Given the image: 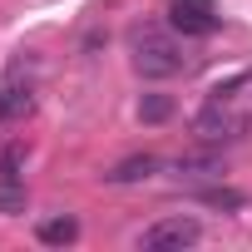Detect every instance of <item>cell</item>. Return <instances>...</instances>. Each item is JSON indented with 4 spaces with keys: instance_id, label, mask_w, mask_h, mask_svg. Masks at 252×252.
Wrapping results in <instances>:
<instances>
[{
    "instance_id": "1",
    "label": "cell",
    "mask_w": 252,
    "mask_h": 252,
    "mask_svg": "<svg viewBox=\"0 0 252 252\" xmlns=\"http://www.w3.org/2000/svg\"><path fill=\"white\" fill-rule=\"evenodd\" d=\"M247 129H252V69H237L208 89L203 109L193 114V134L203 144H222V139H242Z\"/></svg>"
},
{
    "instance_id": "2",
    "label": "cell",
    "mask_w": 252,
    "mask_h": 252,
    "mask_svg": "<svg viewBox=\"0 0 252 252\" xmlns=\"http://www.w3.org/2000/svg\"><path fill=\"white\" fill-rule=\"evenodd\" d=\"M134 69H139L144 79H173V74H183V50H178V40L163 35V30H139V35H134Z\"/></svg>"
},
{
    "instance_id": "3",
    "label": "cell",
    "mask_w": 252,
    "mask_h": 252,
    "mask_svg": "<svg viewBox=\"0 0 252 252\" xmlns=\"http://www.w3.org/2000/svg\"><path fill=\"white\" fill-rule=\"evenodd\" d=\"M198 237H203V222L188 218V213H173V218H158L154 227H144L139 247H149V252H183V247H193Z\"/></svg>"
},
{
    "instance_id": "4",
    "label": "cell",
    "mask_w": 252,
    "mask_h": 252,
    "mask_svg": "<svg viewBox=\"0 0 252 252\" xmlns=\"http://www.w3.org/2000/svg\"><path fill=\"white\" fill-rule=\"evenodd\" d=\"M168 25L188 40H203L222 25V15H218L213 0H168Z\"/></svg>"
},
{
    "instance_id": "5",
    "label": "cell",
    "mask_w": 252,
    "mask_h": 252,
    "mask_svg": "<svg viewBox=\"0 0 252 252\" xmlns=\"http://www.w3.org/2000/svg\"><path fill=\"white\" fill-rule=\"evenodd\" d=\"M30 109H35V89H30V84H20V79L0 84V124H15V119H25Z\"/></svg>"
},
{
    "instance_id": "6",
    "label": "cell",
    "mask_w": 252,
    "mask_h": 252,
    "mask_svg": "<svg viewBox=\"0 0 252 252\" xmlns=\"http://www.w3.org/2000/svg\"><path fill=\"white\" fill-rule=\"evenodd\" d=\"M163 163L154 158V154H134V158H124V163H114L109 173H104V183H144V178H154Z\"/></svg>"
},
{
    "instance_id": "7",
    "label": "cell",
    "mask_w": 252,
    "mask_h": 252,
    "mask_svg": "<svg viewBox=\"0 0 252 252\" xmlns=\"http://www.w3.org/2000/svg\"><path fill=\"white\" fill-rule=\"evenodd\" d=\"M35 237H40L45 247H69V242H79V218H74V213L45 218V222L35 227Z\"/></svg>"
},
{
    "instance_id": "8",
    "label": "cell",
    "mask_w": 252,
    "mask_h": 252,
    "mask_svg": "<svg viewBox=\"0 0 252 252\" xmlns=\"http://www.w3.org/2000/svg\"><path fill=\"white\" fill-rule=\"evenodd\" d=\"M173 173L178 178H222V158L218 154H183L173 163Z\"/></svg>"
},
{
    "instance_id": "9",
    "label": "cell",
    "mask_w": 252,
    "mask_h": 252,
    "mask_svg": "<svg viewBox=\"0 0 252 252\" xmlns=\"http://www.w3.org/2000/svg\"><path fill=\"white\" fill-rule=\"evenodd\" d=\"M193 198H198L203 208H222V213H237V208L247 203L237 188H203V193H193Z\"/></svg>"
},
{
    "instance_id": "10",
    "label": "cell",
    "mask_w": 252,
    "mask_h": 252,
    "mask_svg": "<svg viewBox=\"0 0 252 252\" xmlns=\"http://www.w3.org/2000/svg\"><path fill=\"white\" fill-rule=\"evenodd\" d=\"M25 203H30L25 183H10V178H0V218H15V213H25Z\"/></svg>"
},
{
    "instance_id": "11",
    "label": "cell",
    "mask_w": 252,
    "mask_h": 252,
    "mask_svg": "<svg viewBox=\"0 0 252 252\" xmlns=\"http://www.w3.org/2000/svg\"><path fill=\"white\" fill-rule=\"evenodd\" d=\"M168 114H173V99H168V94H144V99H139V119H144V124H163Z\"/></svg>"
},
{
    "instance_id": "12",
    "label": "cell",
    "mask_w": 252,
    "mask_h": 252,
    "mask_svg": "<svg viewBox=\"0 0 252 252\" xmlns=\"http://www.w3.org/2000/svg\"><path fill=\"white\" fill-rule=\"evenodd\" d=\"M20 173H25V144H5L0 149V178L20 183Z\"/></svg>"
}]
</instances>
